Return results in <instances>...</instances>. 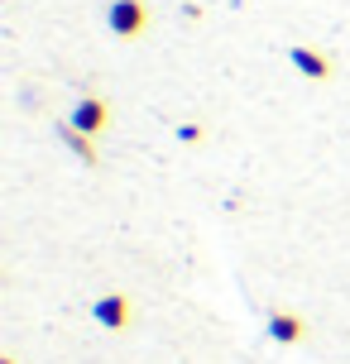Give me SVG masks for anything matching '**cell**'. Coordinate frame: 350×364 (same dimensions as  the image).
Segmentation results:
<instances>
[{
  "label": "cell",
  "instance_id": "cell-3",
  "mask_svg": "<svg viewBox=\"0 0 350 364\" xmlns=\"http://www.w3.org/2000/svg\"><path fill=\"white\" fill-rule=\"evenodd\" d=\"M92 311H96V321H101L106 331H125V326H129V297H120V292L101 297Z\"/></svg>",
  "mask_w": 350,
  "mask_h": 364
},
{
  "label": "cell",
  "instance_id": "cell-7",
  "mask_svg": "<svg viewBox=\"0 0 350 364\" xmlns=\"http://www.w3.org/2000/svg\"><path fill=\"white\" fill-rule=\"evenodd\" d=\"M178 139H187V144H197V139H202V125H183V129H178Z\"/></svg>",
  "mask_w": 350,
  "mask_h": 364
},
{
  "label": "cell",
  "instance_id": "cell-4",
  "mask_svg": "<svg viewBox=\"0 0 350 364\" xmlns=\"http://www.w3.org/2000/svg\"><path fill=\"white\" fill-rule=\"evenodd\" d=\"M269 336H274L278 346H297V341H307V321L293 316V311H274L269 316Z\"/></svg>",
  "mask_w": 350,
  "mask_h": 364
},
{
  "label": "cell",
  "instance_id": "cell-5",
  "mask_svg": "<svg viewBox=\"0 0 350 364\" xmlns=\"http://www.w3.org/2000/svg\"><path fill=\"white\" fill-rule=\"evenodd\" d=\"M293 68L302 77H312V82H332V58L327 53H317V48H293Z\"/></svg>",
  "mask_w": 350,
  "mask_h": 364
},
{
  "label": "cell",
  "instance_id": "cell-2",
  "mask_svg": "<svg viewBox=\"0 0 350 364\" xmlns=\"http://www.w3.org/2000/svg\"><path fill=\"white\" fill-rule=\"evenodd\" d=\"M73 125L82 129V134H101V129L111 125V106H106L101 96H87V101H77V110H73Z\"/></svg>",
  "mask_w": 350,
  "mask_h": 364
},
{
  "label": "cell",
  "instance_id": "cell-6",
  "mask_svg": "<svg viewBox=\"0 0 350 364\" xmlns=\"http://www.w3.org/2000/svg\"><path fill=\"white\" fill-rule=\"evenodd\" d=\"M58 134H63V144L73 149L82 164H96V144H92V134H82V129H77L73 120H68V125H58Z\"/></svg>",
  "mask_w": 350,
  "mask_h": 364
},
{
  "label": "cell",
  "instance_id": "cell-1",
  "mask_svg": "<svg viewBox=\"0 0 350 364\" xmlns=\"http://www.w3.org/2000/svg\"><path fill=\"white\" fill-rule=\"evenodd\" d=\"M144 24H149L144 0H115V5H111V29L120 38H139V34H144Z\"/></svg>",
  "mask_w": 350,
  "mask_h": 364
}]
</instances>
